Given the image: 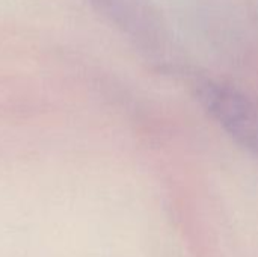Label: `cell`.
<instances>
[{
	"instance_id": "6da1fadb",
	"label": "cell",
	"mask_w": 258,
	"mask_h": 257,
	"mask_svg": "<svg viewBox=\"0 0 258 257\" xmlns=\"http://www.w3.org/2000/svg\"><path fill=\"white\" fill-rule=\"evenodd\" d=\"M194 91L201 106L237 144L258 155L257 100L213 79H198Z\"/></svg>"
}]
</instances>
